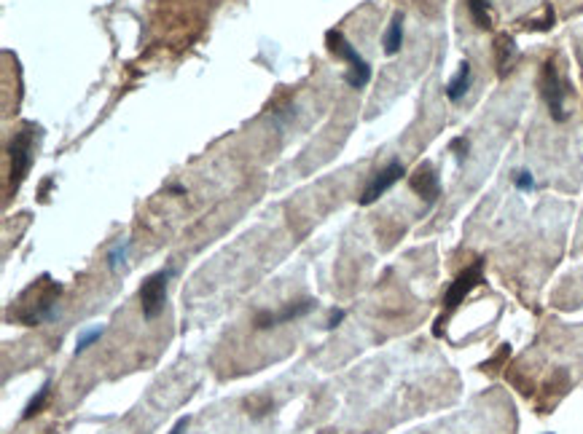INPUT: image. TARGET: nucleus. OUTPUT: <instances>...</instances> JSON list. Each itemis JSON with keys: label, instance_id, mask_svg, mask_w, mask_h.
Returning a JSON list of instances; mask_svg holds the SVG:
<instances>
[{"label": "nucleus", "instance_id": "obj_1", "mask_svg": "<svg viewBox=\"0 0 583 434\" xmlns=\"http://www.w3.org/2000/svg\"><path fill=\"white\" fill-rule=\"evenodd\" d=\"M326 41H328V51H331L334 57L350 62L347 83H350L352 89H363V86L371 80V65H368V62H366V59H363L361 54L350 46V41L339 33V30H331V33L326 35Z\"/></svg>", "mask_w": 583, "mask_h": 434}, {"label": "nucleus", "instance_id": "obj_2", "mask_svg": "<svg viewBox=\"0 0 583 434\" xmlns=\"http://www.w3.org/2000/svg\"><path fill=\"white\" fill-rule=\"evenodd\" d=\"M540 92H543V100L548 105V113L554 121H564L567 113H564V97H567V80L562 78L559 68L554 59H548L543 65V73H540Z\"/></svg>", "mask_w": 583, "mask_h": 434}, {"label": "nucleus", "instance_id": "obj_3", "mask_svg": "<svg viewBox=\"0 0 583 434\" xmlns=\"http://www.w3.org/2000/svg\"><path fill=\"white\" fill-rule=\"evenodd\" d=\"M33 139H36V126L27 124L22 126V132L11 139L9 145V156H11V183L19 185L24 180V174L33 164Z\"/></svg>", "mask_w": 583, "mask_h": 434}, {"label": "nucleus", "instance_id": "obj_4", "mask_svg": "<svg viewBox=\"0 0 583 434\" xmlns=\"http://www.w3.org/2000/svg\"><path fill=\"white\" fill-rule=\"evenodd\" d=\"M172 276V268L159 271V274L148 276L140 287V306L145 319H156L164 311V300H167V282Z\"/></svg>", "mask_w": 583, "mask_h": 434}, {"label": "nucleus", "instance_id": "obj_5", "mask_svg": "<svg viewBox=\"0 0 583 434\" xmlns=\"http://www.w3.org/2000/svg\"><path fill=\"white\" fill-rule=\"evenodd\" d=\"M481 279H484V260H476V263L468 265L465 271L452 282L449 292H446V297H443V306H446L449 311L457 309V306L470 295V290L481 285Z\"/></svg>", "mask_w": 583, "mask_h": 434}, {"label": "nucleus", "instance_id": "obj_6", "mask_svg": "<svg viewBox=\"0 0 583 434\" xmlns=\"http://www.w3.org/2000/svg\"><path fill=\"white\" fill-rule=\"evenodd\" d=\"M401 177H403V164H401V161H393V164H387L385 169L376 171L371 183L366 185V191H363V196H361V204L363 206L373 204V201H376L379 196L385 194V191H390V188H393V185L401 180Z\"/></svg>", "mask_w": 583, "mask_h": 434}, {"label": "nucleus", "instance_id": "obj_7", "mask_svg": "<svg viewBox=\"0 0 583 434\" xmlns=\"http://www.w3.org/2000/svg\"><path fill=\"white\" fill-rule=\"evenodd\" d=\"M315 309V300L312 297H304V300H296V303H285V309L272 314V311H264L256 317V327L258 330H267V327H274V324H285V322H293L299 317H306L309 311Z\"/></svg>", "mask_w": 583, "mask_h": 434}, {"label": "nucleus", "instance_id": "obj_8", "mask_svg": "<svg viewBox=\"0 0 583 434\" xmlns=\"http://www.w3.org/2000/svg\"><path fill=\"white\" fill-rule=\"evenodd\" d=\"M408 183H411V191L420 194L428 204H433L438 199V194H441V180H438V174L433 169V164H420Z\"/></svg>", "mask_w": 583, "mask_h": 434}, {"label": "nucleus", "instance_id": "obj_9", "mask_svg": "<svg viewBox=\"0 0 583 434\" xmlns=\"http://www.w3.org/2000/svg\"><path fill=\"white\" fill-rule=\"evenodd\" d=\"M468 89H470V62H463L455 78L446 83V97H449L452 102H460V100L465 97Z\"/></svg>", "mask_w": 583, "mask_h": 434}, {"label": "nucleus", "instance_id": "obj_10", "mask_svg": "<svg viewBox=\"0 0 583 434\" xmlns=\"http://www.w3.org/2000/svg\"><path fill=\"white\" fill-rule=\"evenodd\" d=\"M385 54H398L401 51V43H403V16L401 14H396L393 16V22H390V27H387V33H385Z\"/></svg>", "mask_w": 583, "mask_h": 434}, {"label": "nucleus", "instance_id": "obj_11", "mask_svg": "<svg viewBox=\"0 0 583 434\" xmlns=\"http://www.w3.org/2000/svg\"><path fill=\"white\" fill-rule=\"evenodd\" d=\"M513 54H516V43H513L511 35H500L497 38V68H500V75H505L511 70Z\"/></svg>", "mask_w": 583, "mask_h": 434}, {"label": "nucleus", "instance_id": "obj_12", "mask_svg": "<svg viewBox=\"0 0 583 434\" xmlns=\"http://www.w3.org/2000/svg\"><path fill=\"white\" fill-rule=\"evenodd\" d=\"M490 9H492V0H468V11H470L473 22H476L481 30H490L492 27Z\"/></svg>", "mask_w": 583, "mask_h": 434}, {"label": "nucleus", "instance_id": "obj_13", "mask_svg": "<svg viewBox=\"0 0 583 434\" xmlns=\"http://www.w3.org/2000/svg\"><path fill=\"white\" fill-rule=\"evenodd\" d=\"M48 391H51V383H43V386L38 388V394L33 397V400L27 402V408H24V413H22V418L27 421V418H33L36 413H41V408H43V402H46V397H48Z\"/></svg>", "mask_w": 583, "mask_h": 434}, {"label": "nucleus", "instance_id": "obj_14", "mask_svg": "<svg viewBox=\"0 0 583 434\" xmlns=\"http://www.w3.org/2000/svg\"><path fill=\"white\" fill-rule=\"evenodd\" d=\"M100 338H103V327H100V324H97V327H89V330H83L81 335H78V341H76V354L86 351V349H89L94 341H100Z\"/></svg>", "mask_w": 583, "mask_h": 434}, {"label": "nucleus", "instance_id": "obj_15", "mask_svg": "<svg viewBox=\"0 0 583 434\" xmlns=\"http://www.w3.org/2000/svg\"><path fill=\"white\" fill-rule=\"evenodd\" d=\"M516 188H519V191H532V188H535V177H532L530 171H519V174H516Z\"/></svg>", "mask_w": 583, "mask_h": 434}, {"label": "nucleus", "instance_id": "obj_16", "mask_svg": "<svg viewBox=\"0 0 583 434\" xmlns=\"http://www.w3.org/2000/svg\"><path fill=\"white\" fill-rule=\"evenodd\" d=\"M452 150H455L457 161H463V159H465V153H468V139L465 137H457L455 142H452Z\"/></svg>", "mask_w": 583, "mask_h": 434}, {"label": "nucleus", "instance_id": "obj_17", "mask_svg": "<svg viewBox=\"0 0 583 434\" xmlns=\"http://www.w3.org/2000/svg\"><path fill=\"white\" fill-rule=\"evenodd\" d=\"M127 247H129V244L116 247V250L110 252V268H118V263H121V260H124V255H127Z\"/></svg>", "mask_w": 583, "mask_h": 434}, {"label": "nucleus", "instance_id": "obj_18", "mask_svg": "<svg viewBox=\"0 0 583 434\" xmlns=\"http://www.w3.org/2000/svg\"><path fill=\"white\" fill-rule=\"evenodd\" d=\"M341 319H344V311H341V309L334 311V314H331V322H328V330H334V327H339V324H341Z\"/></svg>", "mask_w": 583, "mask_h": 434}, {"label": "nucleus", "instance_id": "obj_19", "mask_svg": "<svg viewBox=\"0 0 583 434\" xmlns=\"http://www.w3.org/2000/svg\"><path fill=\"white\" fill-rule=\"evenodd\" d=\"M186 426H188V418H180V421L172 426V432H170V434H183V432H186Z\"/></svg>", "mask_w": 583, "mask_h": 434}]
</instances>
